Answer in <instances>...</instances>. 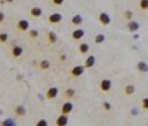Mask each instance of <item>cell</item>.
Instances as JSON below:
<instances>
[{"mask_svg":"<svg viewBox=\"0 0 148 126\" xmlns=\"http://www.w3.org/2000/svg\"><path fill=\"white\" fill-rule=\"evenodd\" d=\"M84 70H86L84 65H74L73 68L70 70L68 77L70 79H79V77H82V76L84 74Z\"/></svg>","mask_w":148,"mask_h":126,"instance_id":"obj_1","label":"cell"},{"mask_svg":"<svg viewBox=\"0 0 148 126\" xmlns=\"http://www.w3.org/2000/svg\"><path fill=\"white\" fill-rule=\"evenodd\" d=\"M49 67H50V62H49L48 60H42V61L39 62V70H40V71L49 70Z\"/></svg>","mask_w":148,"mask_h":126,"instance_id":"obj_19","label":"cell"},{"mask_svg":"<svg viewBox=\"0 0 148 126\" xmlns=\"http://www.w3.org/2000/svg\"><path fill=\"white\" fill-rule=\"evenodd\" d=\"M3 21H5V13L0 12V24H3Z\"/></svg>","mask_w":148,"mask_h":126,"instance_id":"obj_30","label":"cell"},{"mask_svg":"<svg viewBox=\"0 0 148 126\" xmlns=\"http://www.w3.org/2000/svg\"><path fill=\"white\" fill-rule=\"evenodd\" d=\"M102 110H104V111H110V110H111V104L108 103V101L102 103Z\"/></svg>","mask_w":148,"mask_h":126,"instance_id":"obj_28","label":"cell"},{"mask_svg":"<svg viewBox=\"0 0 148 126\" xmlns=\"http://www.w3.org/2000/svg\"><path fill=\"white\" fill-rule=\"evenodd\" d=\"M58 95H59V89H58L56 86H52V88H49V89L46 90L45 98H46L48 101H52V99H55Z\"/></svg>","mask_w":148,"mask_h":126,"instance_id":"obj_4","label":"cell"},{"mask_svg":"<svg viewBox=\"0 0 148 126\" xmlns=\"http://www.w3.org/2000/svg\"><path fill=\"white\" fill-rule=\"evenodd\" d=\"M61 21H62V15H61L59 12H54V13H50V15L48 16V24L56 25V24H59Z\"/></svg>","mask_w":148,"mask_h":126,"instance_id":"obj_5","label":"cell"},{"mask_svg":"<svg viewBox=\"0 0 148 126\" xmlns=\"http://www.w3.org/2000/svg\"><path fill=\"white\" fill-rule=\"evenodd\" d=\"M7 40H9V36H7V33H0V45L7 43Z\"/></svg>","mask_w":148,"mask_h":126,"instance_id":"obj_24","label":"cell"},{"mask_svg":"<svg viewBox=\"0 0 148 126\" xmlns=\"http://www.w3.org/2000/svg\"><path fill=\"white\" fill-rule=\"evenodd\" d=\"M24 55V48L22 46H19V45H15V46H12V49H11V56L12 58H21Z\"/></svg>","mask_w":148,"mask_h":126,"instance_id":"obj_7","label":"cell"},{"mask_svg":"<svg viewBox=\"0 0 148 126\" xmlns=\"http://www.w3.org/2000/svg\"><path fill=\"white\" fill-rule=\"evenodd\" d=\"M16 30H18L19 33H27L30 30V22L27 19H19L18 22H16Z\"/></svg>","mask_w":148,"mask_h":126,"instance_id":"obj_6","label":"cell"},{"mask_svg":"<svg viewBox=\"0 0 148 126\" xmlns=\"http://www.w3.org/2000/svg\"><path fill=\"white\" fill-rule=\"evenodd\" d=\"M70 24L74 25V27H80V25L83 24V16H82V15H79V13L74 15L73 18L70 19Z\"/></svg>","mask_w":148,"mask_h":126,"instance_id":"obj_12","label":"cell"},{"mask_svg":"<svg viewBox=\"0 0 148 126\" xmlns=\"http://www.w3.org/2000/svg\"><path fill=\"white\" fill-rule=\"evenodd\" d=\"M98 22L102 25V27H107V25L111 24V18L107 12H99L98 13Z\"/></svg>","mask_w":148,"mask_h":126,"instance_id":"obj_3","label":"cell"},{"mask_svg":"<svg viewBox=\"0 0 148 126\" xmlns=\"http://www.w3.org/2000/svg\"><path fill=\"white\" fill-rule=\"evenodd\" d=\"M5 2H6V3H12V2H13V0H5Z\"/></svg>","mask_w":148,"mask_h":126,"instance_id":"obj_32","label":"cell"},{"mask_svg":"<svg viewBox=\"0 0 148 126\" xmlns=\"http://www.w3.org/2000/svg\"><path fill=\"white\" fill-rule=\"evenodd\" d=\"M28 13H30L31 18H40V16L43 15V11H42V7H39V6H33Z\"/></svg>","mask_w":148,"mask_h":126,"instance_id":"obj_10","label":"cell"},{"mask_svg":"<svg viewBox=\"0 0 148 126\" xmlns=\"http://www.w3.org/2000/svg\"><path fill=\"white\" fill-rule=\"evenodd\" d=\"M111 88H113V83H111L110 79H102V80L99 82V89H101V92H110Z\"/></svg>","mask_w":148,"mask_h":126,"instance_id":"obj_8","label":"cell"},{"mask_svg":"<svg viewBox=\"0 0 148 126\" xmlns=\"http://www.w3.org/2000/svg\"><path fill=\"white\" fill-rule=\"evenodd\" d=\"M56 40H58L56 33H55V31H49V33H48V37H46L48 45H55V43H56Z\"/></svg>","mask_w":148,"mask_h":126,"instance_id":"obj_15","label":"cell"},{"mask_svg":"<svg viewBox=\"0 0 148 126\" xmlns=\"http://www.w3.org/2000/svg\"><path fill=\"white\" fill-rule=\"evenodd\" d=\"M77 50H79V54H82V55H86L90 50V48H89V45L88 43H79V46H77Z\"/></svg>","mask_w":148,"mask_h":126,"instance_id":"obj_18","label":"cell"},{"mask_svg":"<svg viewBox=\"0 0 148 126\" xmlns=\"http://www.w3.org/2000/svg\"><path fill=\"white\" fill-rule=\"evenodd\" d=\"M126 28L129 30V31H132V33H135V31H138L139 30V22H136V21H127V25H126Z\"/></svg>","mask_w":148,"mask_h":126,"instance_id":"obj_16","label":"cell"},{"mask_svg":"<svg viewBox=\"0 0 148 126\" xmlns=\"http://www.w3.org/2000/svg\"><path fill=\"white\" fill-rule=\"evenodd\" d=\"M123 92H125V95H127V97H130V95H133L135 94V86L133 85H126L125 86V89H123Z\"/></svg>","mask_w":148,"mask_h":126,"instance_id":"obj_20","label":"cell"},{"mask_svg":"<svg viewBox=\"0 0 148 126\" xmlns=\"http://www.w3.org/2000/svg\"><path fill=\"white\" fill-rule=\"evenodd\" d=\"M55 125H58V126H65V125H68V114L61 113V114L58 116V119L55 120Z\"/></svg>","mask_w":148,"mask_h":126,"instance_id":"obj_11","label":"cell"},{"mask_svg":"<svg viewBox=\"0 0 148 126\" xmlns=\"http://www.w3.org/2000/svg\"><path fill=\"white\" fill-rule=\"evenodd\" d=\"M27 114V110H25L24 105H16L15 107V117H24Z\"/></svg>","mask_w":148,"mask_h":126,"instance_id":"obj_17","label":"cell"},{"mask_svg":"<svg viewBox=\"0 0 148 126\" xmlns=\"http://www.w3.org/2000/svg\"><path fill=\"white\" fill-rule=\"evenodd\" d=\"M37 125H40V126H43V125H46V122H45V120H40V122H37Z\"/></svg>","mask_w":148,"mask_h":126,"instance_id":"obj_31","label":"cell"},{"mask_svg":"<svg viewBox=\"0 0 148 126\" xmlns=\"http://www.w3.org/2000/svg\"><path fill=\"white\" fill-rule=\"evenodd\" d=\"M123 16H125V19H127V21H130L133 18V12L132 11H125V13H123Z\"/></svg>","mask_w":148,"mask_h":126,"instance_id":"obj_27","label":"cell"},{"mask_svg":"<svg viewBox=\"0 0 148 126\" xmlns=\"http://www.w3.org/2000/svg\"><path fill=\"white\" fill-rule=\"evenodd\" d=\"M74 95H76V90H74L73 88H67V89L64 90V94H62V97L65 98V101H71V99L74 98Z\"/></svg>","mask_w":148,"mask_h":126,"instance_id":"obj_14","label":"cell"},{"mask_svg":"<svg viewBox=\"0 0 148 126\" xmlns=\"http://www.w3.org/2000/svg\"><path fill=\"white\" fill-rule=\"evenodd\" d=\"M141 108H142V110H145V111H148V97L142 98V101H141Z\"/></svg>","mask_w":148,"mask_h":126,"instance_id":"obj_26","label":"cell"},{"mask_svg":"<svg viewBox=\"0 0 148 126\" xmlns=\"http://www.w3.org/2000/svg\"><path fill=\"white\" fill-rule=\"evenodd\" d=\"M73 103H71V101H65V103L62 104V105H61V113H64V114H70V113H71L73 111Z\"/></svg>","mask_w":148,"mask_h":126,"instance_id":"obj_9","label":"cell"},{"mask_svg":"<svg viewBox=\"0 0 148 126\" xmlns=\"http://www.w3.org/2000/svg\"><path fill=\"white\" fill-rule=\"evenodd\" d=\"M27 33H28V40H31V42L39 37V31L37 30H28Z\"/></svg>","mask_w":148,"mask_h":126,"instance_id":"obj_22","label":"cell"},{"mask_svg":"<svg viewBox=\"0 0 148 126\" xmlns=\"http://www.w3.org/2000/svg\"><path fill=\"white\" fill-rule=\"evenodd\" d=\"M139 9L142 11H148V0H139Z\"/></svg>","mask_w":148,"mask_h":126,"instance_id":"obj_25","label":"cell"},{"mask_svg":"<svg viewBox=\"0 0 148 126\" xmlns=\"http://www.w3.org/2000/svg\"><path fill=\"white\" fill-rule=\"evenodd\" d=\"M95 64H96V58H95V55H89L88 58L84 60V67L86 68H92V67H95Z\"/></svg>","mask_w":148,"mask_h":126,"instance_id":"obj_13","label":"cell"},{"mask_svg":"<svg viewBox=\"0 0 148 126\" xmlns=\"http://www.w3.org/2000/svg\"><path fill=\"white\" fill-rule=\"evenodd\" d=\"M136 68H138V71H139V73H147V71H148V65H147L145 62H142V61H141V62H138V64H136Z\"/></svg>","mask_w":148,"mask_h":126,"instance_id":"obj_21","label":"cell"},{"mask_svg":"<svg viewBox=\"0 0 148 126\" xmlns=\"http://www.w3.org/2000/svg\"><path fill=\"white\" fill-rule=\"evenodd\" d=\"M64 2H65V0H50V3L54 5V6H61Z\"/></svg>","mask_w":148,"mask_h":126,"instance_id":"obj_29","label":"cell"},{"mask_svg":"<svg viewBox=\"0 0 148 126\" xmlns=\"http://www.w3.org/2000/svg\"><path fill=\"white\" fill-rule=\"evenodd\" d=\"M84 34H86L84 30L80 28V27H77L76 30L71 31V40H73V42H80V40H83Z\"/></svg>","mask_w":148,"mask_h":126,"instance_id":"obj_2","label":"cell"},{"mask_svg":"<svg viewBox=\"0 0 148 126\" xmlns=\"http://www.w3.org/2000/svg\"><path fill=\"white\" fill-rule=\"evenodd\" d=\"M104 40H105V34H98V36H95V45H101L104 43Z\"/></svg>","mask_w":148,"mask_h":126,"instance_id":"obj_23","label":"cell"}]
</instances>
